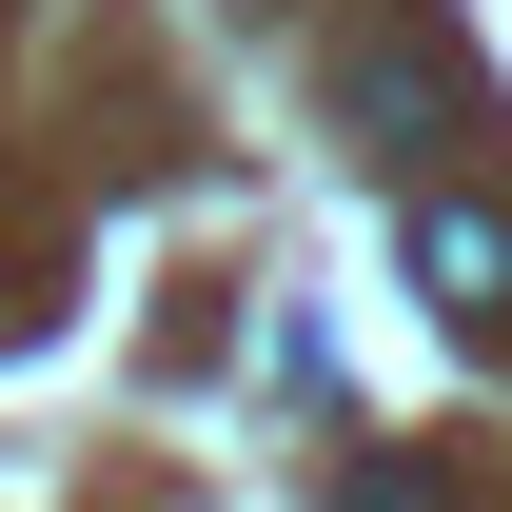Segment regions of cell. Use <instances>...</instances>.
<instances>
[{"label": "cell", "mask_w": 512, "mask_h": 512, "mask_svg": "<svg viewBox=\"0 0 512 512\" xmlns=\"http://www.w3.org/2000/svg\"><path fill=\"white\" fill-rule=\"evenodd\" d=\"M394 276H414L453 335H512V217L493 197H414V217H394Z\"/></svg>", "instance_id": "6da1fadb"}]
</instances>
